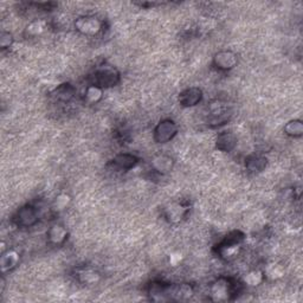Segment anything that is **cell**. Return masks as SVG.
<instances>
[{
	"label": "cell",
	"instance_id": "cb8c5ba5",
	"mask_svg": "<svg viewBox=\"0 0 303 303\" xmlns=\"http://www.w3.org/2000/svg\"><path fill=\"white\" fill-rule=\"evenodd\" d=\"M71 202L70 197L68 194H59L58 197H57L56 200H55V204H54V207L56 211H63L66 210V208L68 207V205H69Z\"/></svg>",
	"mask_w": 303,
	"mask_h": 303
},
{
	"label": "cell",
	"instance_id": "44dd1931",
	"mask_svg": "<svg viewBox=\"0 0 303 303\" xmlns=\"http://www.w3.org/2000/svg\"><path fill=\"white\" fill-rule=\"evenodd\" d=\"M185 211H186V208H184L181 205H170L167 210H166V217L168 218L169 222L177 223L179 222L181 218H184Z\"/></svg>",
	"mask_w": 303,
	"mask_h": 303
},
{
	"label": "cell",
	"instance_id": "7402d4cb",
	"mask_svg": "<svg viewBox=\"0 0 303 303\" xmlns=\"http://www.w3.org/2000/svg\"><path fill=\"white\" fill-rule=\"evenodd\" d=\"M263 279H264V272L259 270H253V271H250L249 274L245 276L244 282L250 287H256L258 286L259 283H262Z\"/></svg>",
	"mask_w": 303,
	"mask_h": 303
},
{
	"label": "cell",
	"instance_id": "ffe728a7",
	"mask_svg": "<svg viewBox=\"0 0 303 303\" xmlns=\"http://www.w3.org/2000/svg\"><path fill=\"white\" fill-rule=\"evenodd\" d=\"M45 30H47V23L44 20H33L26 26L25 33L30 37H36L43 33Z\"/></svg>",
	"mask_w": 303,
	"mask_h": 303
},
{
	"label": "cell",
	"instance_id": "d4e9b609",
	"mask_svg": "<svg viewBox=\"0 0 303 303\" xmlns=\"http://www.w3.org/2000/svg\"><path fill=\"white\" fill-rule=\"evenodd\" d=\"M13 44V36L10 32H3L0 38V47L2 49H9Z\"/></svg>",
	"mask_w": 303,
	"mask_h": 303
},
{
	"label": "cell",
	"instance_id": "9c48e42d",
	"mask_svg": "<svg viewBox=\"0 0 303 303\" xmlns=\"http://www.w3.org/2000/svg\"><path fill=\"white\" fill-rule=\"evenodd\" d=\"M203 98V92L202 89L196 88V86H192V88H188L184 90L183 93L180 94L179 96V102L183 107H194L202 101Z\"/></svg>",
	"mask_w": 303,
	"mask_h": 303
},
{
	"label": "cell",
	"instance_id": "52a82bcc",
	"mask_svg": "<svg viewBox=\"0 0 303 303\" xmlns=\"http://www.w3.org/2000/svg\"><path fill=\"white\" fill-rule=\"evenodd\" d=\"M237 55L232 51H219L213 57L214 67L219 70H231L237 66Z\"/></svg>",
	"mask_w": 303,
	"mask_h": 303
},
{
	"label": "cell",
	"instance_id": "ac0fdd59",
	"mask_svg": "<svg viewBox=\"0 0 303 303\" xmlns=\"http://www.w3.org/2000/svg\"><path fill=\"white\" fill-rule=\"evenodd\" d=\"M284 132L287 135L293 138H300L303 134V123L301 120H291L284 126Z\"/></svg>",
	"mask_w": 303,
	"mask_h": 303
},
{
	"label": "cell",
	"instance_id": "5b68a950",
	"mask_svg": "<svg viewBox=\"0 0 303 303\" xmlns=\"http://www.w3.org/2000/svg\"><path fill=\"white\" fill-rule=\"evenodd\" d=\"M178 133V127L174 121L164 120L155 127L154 139L158 143H166L172 140Z\"/></svg>",
	"mask_w": 303,
	"mask_h": 303
},
{
	"label": "cell",
	"instance_id": "603a6c76",
	"mask_svg": "<svg viewBox=\"0 0 303 303\" xmlns=\"http://www.w3.org/2000/svg\"><path fill=\"white\" fill-rule=\"evenodd\" d=\"M283 275H284V269L282 265L279 264H270L264 272V276H267V277L271 279L279 278L282 277Z\"/></svg>",
	"mask_w": 303,
	"mask_h": 303
},
{
	"label": "cell",
	"instance_id": "7c38bea8",
	"mask_svg": "<svg viewBox=\"0 0 303 303\" xmlns=\"http://www.w3.org/2000/svg\"><path fill=\"white\" fill-rule=\"evenodd\" d=\"M19 262V253L14 250H7V251L2 256V259H0V268H2V271L5 274V272H9L13 270L14 268L17 267Z\"/></svg>",
	"mask_w": 303,
	"mask_h": 303
},
{
	"label": "cell",
	"instance_id": "3957f363",
	"mask_svg": "<svg viewBox=\"0 0 303 303\" xmlns=\"http://www.w3.org/2000/svg\"><path fill=\"white\" fill-rule=\"evenodd\" d=\"M231 116H232V111L227 105L213 103L208 107L206 122L210 126H221V124L226 123Z\"/></svg>",
	"mask_w": 303,
	"mask_h": 303
},
{
	"label": "cell",
	"instance_id": "d6986e66",
	"mask_svg": "<svg viewBox=\"0 0 303 303\" xmlns=\"http://www.w3.org/2000/svg\"><path fill=\"white\" fill-rule=\"evenodd\" d=\"M75 95V89L70 84H62L55 90V96L58 101L69 102Z\"/></svg>",
	"mask_w": 303,
	"mask_h": 303
},
{
	"label": "cell",
	"instance_id": "7a4b0ae2",
	"mask_svg": "<svg viewBox=\"0 0 303 303\" xmlns=\"http://www.w3.org/2000/svg\"><path fill=\"white\" fill-rule=\"evenodd\" d=\"M120 81V74L112 67H103L95 71L92 76V84L103 88H112Z\"/></svg>",
	"mask_w": 303,
	"mask_h": 303
},
{
	"label": "cell",
	"instance_id": "6da1fadb",
	"mask_svg": "<svg viewBox=\"0 0 303 303\" xmlns=\"http://www.w3.org/2000/svg\"><path fill=\"white\" fill-rule=\"evenodd\" d=\"M234 284L231 282L229 278H218L213 284L211 286L210 289V296L211 300L214 302H224L229 301L231 296L234 294Z\"/></svg>",
	"mask_w": 303,
	"mask_h": 303
},
{
	"label": "cell",
	"instance_id": "277c9868",
	"mask_svg": "<svg viewBox=\"0 0 303 303\" xmlns=\"http://www.w3.org/2000/svg\"><path fill=\"white\" fill-rule=\"evenodd\" d=\"M102 26L103 23L94 16H82L75 21L76 30L85 36H96L102 30Z\"/></svg>",
	"mask_w": 303,
	"mask_h": 303
},
{
	"label": "cell",
	"instance_id": "8992f818",
	"mask_svg": "<svg viewBox=\"0 0 303 303\" xmlns=\"http://www.w3.org/2000/svg\"><path fill=\"white\" fill-rule=\"evenodd\" d=\"M38 211L31 205L23 206L14 215V223L20 227H31L38 222Z\"/></svg>",
	"mask_w": 303,
	"mask_h": 303
},
{
	"label": "cell",
	"instance_id": "8fae6325",
	"mask_svg": "<svg viewBox=\"0 0 303 303\" xmlns=\"http://www.w3.org/2000/svg\"><path fill=\"white\" fill-rule=\"evenodd\" d=\"M267 164H268L267 158L258 154L250 155V157L246 158L245 160V167L249 172L251 173L262 172V170L267 167Z\"/></svg>",
	"mask_w": 303,
	"mask_h": 303
},
{
	"label": "cell",
	"instance_id": "30bf717a",
	"mask_svg": "<svg viewBox=\"0 0 303 303\" xmlns=\"http://www.w3.org/2000/svg\"><path fill=\"white\" fill-rule=\"evenodd\" d=\"M174 166V161L173 159L168 157V155L161 154V155H157L152 161V167L154 168L155 172L160 173V174H167L172 170Z\"/></svg>",
	"mask_w": 303,
	"mask_h": 303
},
{
	"label": "cell",
	"instance_id": "ba28073f",
	"mask_svg": "<svg viewBox=\"0 0 303 303\" xmlns=\"http://www.w3.org/2000/svg\"><path fill=\"white\" fill-rule=\"evenodd\" d=\"M236 145L237 138L231 131H224L219 133L217 139H215V147H217V149L221 152H225V153H229V152L232 150Z\"/></svg>",
	"mask_w": 303,
	"mask_h": 303
},
{
	"label": "cell",
	"instance_id": "e0dca14e",
	"mask_svg": "<svg viewBox=\"0 0 303 303\" xmlns=\"http://www.w3.org/2000/svg\"><path fill=\"white\" fill-rule=\"evenodd\" d=\"M102 95H103V90H102L101 86L90 84L86 86L84 98L88 103L94 104V103H97V102L101 100Z\"/></svg>",
	"mask_w": 303,
	"mask_h": 303
},
{
	"label": "cell",
	"instance_id": "4fadbf2b",
	"mask_svg": "<svg viewBox=\"0 0 303 303\" xmlns=\"http://www.w3.org/2000/svg\"><path fill=\"white\" fill-rule=\"evenodd\" d=\"M68 237V231L63 225L56 224L52 225L48 231V238L50 243L55 245H60L66 242Z\"/></svg>",
	"mask_w": 303,
	"mask_h": 303
},
{
	"label": "cell",
	"instance_id": "5bb4252c",
	"mask_svg": "<svg viewBox=\"0 0 303 303\" xmlns=\"http://www.w3.org/2000/svg\"><path fill=\"white\" fill-rule=\"evenodd\" d=\"M113 164L121 170H128L138 164V158L132 154H119L114 158Z\"/></svg>",
	"mask_w": 303,
	"mask_h": 303
},
{
	"label": "cell",
	"instance_id": "2e32d148",
	"mask_svg": "<svg viewBox=\"0 0 303 303\" xmlns=\"http://www.w3.org/2000/svg\"><path fill=\"white\" fill-rule=\"evenodd\" d=\"M77 278L82 284L90 286L100 281V275L93 269H82L77 272Z\"/></svg>",
	"mask_w": 303,
	"mask_h": 303
},
{
	"label": "cell",
	"instance_id": "9a60e30c",
	"mask_svg": "<svg viewBox=\"0 0 303 303\" xmlns=\"http://www.w3.org/2000/svg\"><path fill=\"white\" fill-rule=\"evenodd\" d=\"M241 244H224L222 243L219 245V255L225 261H232L237 257L241 250Z\"/></svg>",
	"mask_w": 303,
	"mask_h": 303
}]
</instances>
